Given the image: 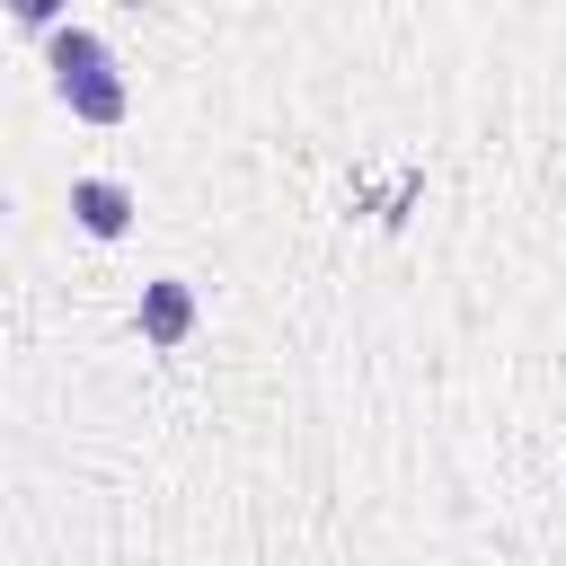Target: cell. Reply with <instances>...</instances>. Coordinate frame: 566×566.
<instances>
[{
  "mask_svg": "<svg viewBox=\"0 0 566 566\" xmlns=\"http://www.w3.org/2000/svg\"><path fill=\"white\" fill-rule=\"evenodd\" d=\"M133 212H142V203H133L124 177H80V186H71V221H80L88 239H124Z\"/></svg>",
  "mask_w": 566,
  "mask_h": 566,
  "instance_id": "cell-1",
  "label": "cell"
},
{
  "mask_svg": "<svg viewBox=\"0 0 566 566\" xmlns=\"http://www.w3.org/2000/svg\"><path fill=\"white\" fill-rule=\"evenodd\" d=\"M195 336V283H177V274H159V283H142V345H186Z\"/></svg>",
  "mask_w": 566,
  "mask_h": 566,
  "instance_id": "cell-2",
  "label": "cell"
},
{
  "mask_svg": "<svg viewBox=\"0 0 566 566\" xmlns=\"http://www.w3.org/2000/svg\"><path fill=\"white\" fill-rule=\"evenodd\" d=\"M53 97H62L80 124H124V106H133V88H124V71H115V62H97V71H80V80H62Z\"/></svg>",
  "mask_w": 566,
  "mask_h": 566,
  "instance_id": "cell-3",
  "label": "cell"
},
{
  "mask_svg": "<svg viewBox=\"0 0 566 566\" xmlns=\"http://www.w3.org/2000/svg\"><path fill=\"white\" fill-rule=\"evenodd\" d=\"M44 62H53V88H62V80H80V71L115 62V53H106V35H97V27H71V18H53V27H44Z\"/></svg>",
  "mask_w": 566,
  "mask_h": 566,
  "instance_id": "cell-4",
  "label": "cell"
},
{
  "mask_svg": "<svg viewBox=\"0 0 566 566\" xmlns=\"http://www.w3.org/2000/svg\"><path fill=\"white\" fill-rule=\"evenodd\" d=\"M0 9H9V18H18V27H35V35H44V27H53V18H62V0H0Z\"/></svg>",
  "mask_w": 566,
  "mask_h": 566,
  "instance_id": "cell-5",
  "label": "cell"
}]
</instances>
